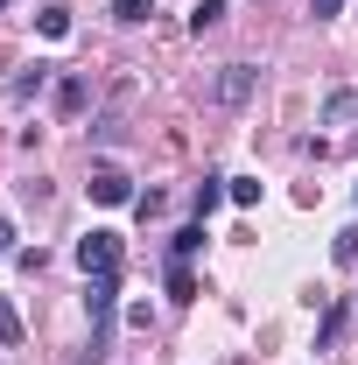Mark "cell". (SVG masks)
<instances>
[{
	"mask_svg": "<svg viewBox=\"0 0 358 365\" xmlns=\"http://www.w3.org/2000/svg\"><path fill=\"white\" fill-rule=\"evenodd\" d=\"M85 317H91V365L113 344V317H120V274H91L85 281Z\"/></svg>",
	"mask_w": 358,
	"mask_h": 365,
	"instance_id": "cell-1",
	"label": "cell"
},
{
	"mask_svg": "<svg viewBox=\"0 0 358 365\" xmlns=\"http://www.w3.org/2000/svg\"><path fill=\"white\" fill-rule=\"evenodd\" d=\"M253 85H260V71H253V63H225L218 78H211V98H218L225 113H239V106L253 98Z\"/></svg>",
	"mask_w": 358,
	"mask_h": 365,
	"instance_id": "cell-2",
	"label": "cell"
},
{
	"mask_svg": "<svg viewBox=\"0 0 358 365\" xmlns=\"http://www.w3.org/2000/svg\"><path fill=\"white\" fill-rule=\"evenodd\" d=\"M78 267H85V281L91 274H120V232H85L78 239Z\"/></svg>",
	"mask_w": 358,
	"mask_h": 365,
	"instance_id": "cell-3",
	"label": "cell"
},
{
	"mask_svg": "<svg viewBox=\"0 0 358 365\" xmlns=\"http://www.w3.org/2000/svg\"><path fill=\"white\" fill-rule=\"evenodd\" d=\"M91 204H134V182L120 176L113 162H98V169H91Z\"/></svg>",
	"mask_w": 358,
	"mask_h": 365,
	"instance_id": "cell-4",
	"label": "cell"
},
{
	"mask_svg": "<svg viewBox=\"0 0 358 365\" xmlns=\"http://www.w3.org/2000/svg\"><path fill=\"white\" fill-rule=\"evenodd\" d=\"M344 330H352V302H330V309H323V330H316V351H337Z\"/></svg>",
	"mask_w": 358,
	"mask_h": 365,
	"instance_id": "cell-5",
	"label": "cell"
},
{
	"mask_svg": "<svg viewBox=\"0 0 358 365\" xmlns=\"http://www.w3.org/2000/svg\"><path fill=\"white\" fill-rule=\"evenodd\" d=\"M323 120H330V127H344V120H358V91H330V98H323Z\"/></svg>",
	"mask_w": 358,
	"mask_h": 365,
	"instance_id": "cell-6",
	"label": "cell"
},
{
	"mask_svg": "<svg viewBox=\"0 0 358 365\" xmlns=\"http://www.w3.org/2000/svg\"><path fill=\"white\" fill-rule=\"evenodd\" d=\"M85 98H91L85 78H63V85H56V113H71V120H78V113H85Z\"/></svg>",
	"mask_w": 358,
	"mask_h": 365,
	"instance_id": "cell-7",
	"label": "cell"
},
{
	"mask_svg": "<svg viewBox=\"0 0 358 365\" xmlns=\"http://www.w3.org/2000/svg\"><path fill=\"white\" fill-rule=\"evenodd\" d=\"M49 71H56V63H29V71H21V78L7 85V98H36V91L49 85Z\"/></svg>",
	"mask_w": 358,
	"mask_h": 365,
	"instance_id": "cell-8",
	"label": "cell"
},
{
	"mask_svg": "<svg viewBox=\"0 0 358 365\" xmlns=\"http://www.w3.org/2000/svg\"><path fill=\"white\" fill-rule=\"evenodd\" d=\"M218 204H225V176H204L197 182V218H211Z\"/></svg>",
	"mask_w": 358,
	"mask_h": 365,
	"instance_id": "cell-9",
	"label": "cell"
},
{
	"mask_svg": "<svg viewBox=\"0 0 358 365\" xmlns=\"http://www.w3.org/2000/svg\"><path fill=\"white\" fill-rule=\"evenodd\" d=\"M197 246H204V218H190V225H183L176 239H169V253H176V260H190Z\"/></svg>",
	"mask_w": 358,
	"mask_h": 365,
	"instance_id": "cell-10",
	"label": "cell"
},
{
	"mask_svg": "<svg viewBox=\"0 0 358 365\" xmlns=\"http://www.w3.org/2000/svg\"><path fill=\"white\" fill-rule=\"evenodd\" d=\"M225 14H232V7H225V0H197V14H190V29H197V36H204V29H218Z\"/></svg>",
	"mask_w": 358,
	"mask_h": 365,
	"instance_id": "cell-11",
	"label": "cell"
},
{
	"mask_svg": "<svg viewBox=\"0 0 358 365\" xmlns=\"http://www.w3.org/2000/svg\"><path fill=\"white\" fill-rule=\"evenodd\" d=\"M148 14H155V0H113V21H127V29L148 21Z\"/></svg>",
	"mask_w": 358,
	"mask_h": 365,
	"instance_id": "cell-12",
	"label": "cell"
},
{
	"mask_svg": "<svg viewBox=\"0 0 358 365\" xmlns=\"http://www.w3.org/2000/svg\"><path fill=\"white\" fill-rule=\"evenodd\" d=\"M0 344H7V351L21 344V317H14V302H7V295H0Z\"/></svg>",
	"mask_w": 358,
	"mask_h": 365,
	"instance_id": "cell-13",
	"label": "cell"
},
{
	"mask_svg": "<svg viewBox=\"0 0 358 365\" xmlns=\"http://www.w3.org/2000/svg\"><path fill=\"white\" fill-rule=\"evenodd\" d=\"M225 197H232V204H260V182L253 176H225Z\"/></svg>",
	"mask_w": 358,
	"mask_h": 365,
	"instance_id": "cell-14",
	"label": "cell"
},
{
	"mask_svg": "<svg viewBox=\"0 0 358 365\" xmlns=\"http://www.w3.org/2000/svg\"><path fill=\"white\" fill-rule=\"evenodd\" d=\"M169 295H176V302H190V295H197V281H190V267H183V260L169 267Z\"/></svg>",
	"mask_w": 358,
	"mask_h": 365,
	"instance_id": "cell-15",
	"label": "cell"
},
{
	"mask_svg": "<svg viewBox=\"0 0 358 365\" xmlns=\"http://www.w3.org/2000/svg\"><path fill=\"white\" fill-rule=\"evenodd\" d=\"M330 253H337L344 267H358V225H352V232H337V246H330Z\"/></svg>",
	"mask_w": 358,
	"mask_h": 365,
	"instance_id": "cell-16",
	"label": "cell"
},
{
	"mask_svg": "<svg viewBox=\"0 0 358 365\" xmlns=\"http://www.w3.org/2000/svg\"><path fill=\"white\" fill-rule=\"evenodd\" d=\"M43 36H71V14L63 7H43Z\"/></svg>",
	"mask_w": 358,
	"mask_h": 365,
	"instance_id": "cell-17",
	"label": "cell"
},
{
	"mask_svg": "<svg viewBox=\"0 0 358 365\" xmlns=\"http://www.w3.org/2000/svg\"><path fill=\"white\" fill-rule=\"evenodd\" d=\"M310 14H316V21H337V14H344V0H310Z\"/></svg>",
	"mask_w": 358,
	"mask_h": 365,
	"instance_id": "cell-18",
	"label": "cell"
},
{
	"mask_svg": "<svg viewBox=\"0 0 358 365\" xmlns=\"http://www.w3.org/2000/svg\"><path fill=\"white\" fill-rule=\"evenodd\" d=\"M0 253H14V225L7 218H0Z\"/></svg>",
	"mask_w": 358,
	"mask_h": 365,
	"instance_id": "cell-19",
	"label": "cell"
},
{
	"mask_svg": "<svg viewBox=\"0 0 358 365\" xmlns=\"http://www.w3.org/2000/svg\"><path fill=\"white\" fill-rule=\"evenodd\" d=\"M0 7H7V0H0Z\"/></svg>",
	"mask_w": 358,
	"mask_h": 365,
	"instance_id": "cell-20",
	"label": "cell"
}]
</instances>
